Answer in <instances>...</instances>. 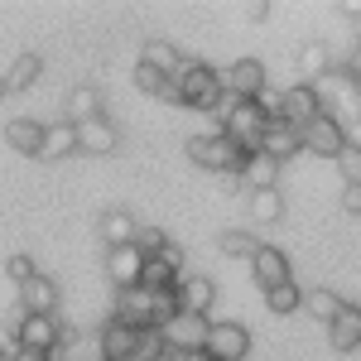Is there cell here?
<instances>
[{
  "mask_svg": "<svg viewBox=\"0 0 361 361\" xmlns=\"http://www.w3.org/2000/svg\"><path fill=\"white\" fill-rule=\"evenodd\" d=\"M173 87H178V106H193V111H217L226 97L222 73L212 63H183L173 73Z\"/></svg>",
  "mask_w": 361,
  "mask_h": 361,
  "instance_id": "cell-1",
  "label": "cell"
},
{
  "mask_svg": "<svg viewBox=\"0 0 361 361\" xmlns=\"http://www.w3.org/2000/svg\"><path fill=\"white\" fill-rule=\"evenodd\" d=\"M188 159L202 169H212V173H226V178H241V169H246V149L236 145V140H226L222 130H212V135H193L188 140Z\"/></svg>",
  "mask_w": 361,
  "mask_h": 361,
  "instance_id": "cell-2",
  "label": "cell"
},
{
  "mask_svg": "<svg viewBox=\"0 0 361 361\" xmlns=\"http://www.w3.org/2000/svg\"><path fill=\"white\" fill-rule=\"evenodd\" d=\"M265 126H270V116L260 111L255 102H231V111L222 116V135L236 140L246 154H255L260 149V135H265Z\"/></svg>",
  "mask_w": 361,
  "mask_h": 361,
  "instance_id": "cell-3",
  "label": "cell"
},
{
  "mask_svg": "<svg viewBox=\"0 0 361 361\" xmlns=\"http://www.w3.org/2000/svg\"><path fill=\"white\" fill-rule=\"evenodd\" d=\"M58 342H63V323H58V313H20V323H15V347H29V352L54 357Z\"/></svg>",
  "mask_w": 361,
  "mask_h": 361,
  "instance_id": "cell-4",
  "label": "cell"
},
{
  "mask_svg": "<svg viewBox=\"0 0 361 361\" xmlns=\"http://www.w3.org/2000/svg\"><path fill=\"white\" fill-rule=\"evenodd\" d=\"M111 323H126V328H154V289L145 284H130V289H116V308H111Z\"/></svg>",
  "mask_w": 361,
  "mask_h": 361,
  "instance_id": "cell-5",
  "label": "cell"
},
{
  "mask_svg": "<svg viewBox=\"0 0 361 361\" xmlns=\"http://www.w3.org/2000/svg\"><path fill=\"white\" fill-rule=\"evenodd\" d=\"M299 145H304L308 154L337 159V149H342L347 140H342V126H337V116H333V111H323V116H313L304 130H299Z\"/></svg>",
  "mask_w": 361,
  "mask_h": 361,
  "instance_id": "cell-6",
  "label": "cell"
},
{
  "mask_svg": "<svg viewBox=\"0 0 361 361\" xmlns=\"http://www.w3.org/2000/svg\"><path fill=\"white\" fill-rule=\"evenodd\" d=\"M178 279H183V250L173 246V241L159 255H149L145 270H140V284L145 289H178Z\"/></svg>",
  "mask_w": 361,
  "mask_h": 361,
  "instance_id": "cell-7",
  "label": "cell"
},
{
  "mask_svg": "<svg viewBox=\"0 0 361 361\" xmlns=\"http://www.w3.org/2000/svg\"><path fill=\"white\" fill-rule=\"evenodd\" d=\"M222 87H226V97H236V102H255L270 82H265V68L255 58H236L222 73Z\"/></svg>",
  "mask_w": 361,
  "mask_h": 361,
  "instance_id": "cell-8",
  "label": "cell"
},
{
  "mask_svg": "<svg viewBox=\"0 0 361 361\" xmlns=\"http://www.w3.org/2000/svg\"><path fill=\"white\" fill-rule=\"evenodd\" d=\"M202 347L217 361H241L250 352V333L241 323H207V342H202Z\"/></svg>",
  "mask_w": 361,
  "mask_h": 361,
  "instance_id": "cell-9",
  "label": "cell"
},
{
  "mask_svg": "<svg viewBox=\"0 0 361 361\" xmlns=\"http://www.w3.org/2000/svg\"><path fill=\"white\" fill-rule=\"evenodd\" d=\"M313 116H323V102H318V92H313L308 82L284 87V102H279V121H284V126H294V130H304Z\"/></svg>",
  "mask_w": 361,
  "mask_h": 361,
  "instance_id": "cell-10",
  "label": "cell"
},
{
  "mask_svg": "<svg viewBox=\"0 0 361 361\" xmlns=\"http://www.w3.org/2000/svg\"><path fill=\"white\" fill-rule=\"evenodd\" d=\"M169 352H197L202 342H207V318H193V313H178V318H169L164 328H159Z\"/></svg>",
  "mask_w": 361,
  "mask_h": 361,
  "instance_id": "cell-11",
  "label": "cell"
},
{
  "mask_svg": "<svg viewBox=\"0 0 361 361\" xmlns=\"http://www.w3.org/2000/svg\"><path fill=\"white\" fill-rule=\"evenodd\" d=\"M250 270H255V284H260V289H275V284H289V279H294L289 255H284L279 246H265V241H260V250L250 255Z\"/></svg>",
  "mask_w": 361,
  "mask_h": 361,
  "instance_id": "cell-12",
  "label": "cell"
},
{
  "mask_svg": "<svg viewBox=\"0 0 361 361\" xmlns=\"http://www.w3.org/2000/svg\"><path fill=\"white\" fill-rule=\"evenodd\" d=\"M217 304V284L207 275H183L178 279V313H193V318H207Z\"/></svg>",
  "mask_w": 361,
  "mask_h": 361,
  "instance_id": "cell-13",
  "label": "cell"
},
{
  "mask_svg": "<svg viewBox=\"0 0 361 361\" xmlns=\"http://www.w3.org/2000/svg\"><path fill=\"white\" fill-rule=\"evenodd\" d=\"M97 342H102V357L106 361H126V357H140V333L126 328V323H102L97 328Z\"/></svg>",
  "mask_w": 361,
  "mask_h": 361,
  "instance_id": "cell-14",
  "label": "cell"
},
{
  "mask_svg": "<svg viewBox=\"0 0 361 361\" xmlns=\"http://www.w3.org/2000/svg\"><path fill=\"white\" fill-rule=\"evenodd\" d=\"M116 145H121V130H116L111 116H97V121L78 126V149H87V154H116Z\"/></svg>",
  "mask_w": 361,
  "mask_h": 361,
  "instance_id": "cell-15",
  "label": "cell"
},
{
  "mask_svg": "<svg viewBox=\"0 0 361 361\" xmlns=\"http://www.w3.org/2000/svg\"><path fill=\"white\" fill-rule=\"evenodd\" d=\"M299 149H304V145H299V130H294V126H284V121H270V126H265V135H260V154H265V159L289 164Z\"/></svg>",
  "mask_w": 361,
  "mask_h": 361,
  "instance_id": "cell-16",
  "label": "cell"
},
{
  "mask_svg": "<svg viewBox=\"0 0 361 361\" xmlns=\"http://www.w3.org/2000/svg\"><path fill=\"white\" fill-rule=\"evenodd\" d=\"M140 270H145V255H140L135 246H111L106 250V279H111L116 289L140 284Z\"/></svg>",
  "mask_w": 361,
  "mask_h": 361,
  "instance_id": "cell-17",
  "label": "cell"
},
{
  "mask_svg": "<svg viewBox=\"0 0 361 361\" xmlns=\"http://www.w3.org/2000/svg\"><path fill=\"white\" fill-rule=\"evenodd\" d=\"M20 299H25L20 313H58V284L49 275H34L29 284H20Z\"/></svg>",
  "mask_w": 361,
  "mask_h": 361,
  "instance_id": "cell-18",
  "label": "cell"
},
{
  "mask_svg": "<svg viewBox=\"0 0 361 361\" xmlns=\"http://www.w3.org/2000/svg\"><path fill=\"white\" fill-rule=\"evenodd\" d=\"M135 231H140V222L126 212V207H106V212H102V241H106V250L111 246H130Z\"/></svg>",
  "mask_w": 361,
  "mask_h": 361,
  "instance_id": "cell-19",
  "label": "cell"
},
{
  "mask_svg": "<svg viewBox=\"0 0 361 361\" xmlns=\"http://www.w3.org/2000/svg\"><path fill=\"white\" fill-rule=\"evenodd\" d=\"M78 154V126L63 121V126H44V145H39V159H68Z\"/></svg>",
  "mask_w": 361,
  "mask_h": 361,
  "instance_id": "cell-20",
  "label": "cell"
},
{
  "mask_svg": "<svg viewBox=\"0 0 361 361\" xmlns=\"http://www.w3.org/2000/svg\"><path fill=\"white\" fill-rule=\"evenodd\" d=\"M5 140H10V149H20V154H39L44 126H39L34 116H15V121H5Z\"/></svg>",
  "mask_w": 361,
  "mask_h": 361,
  "instance_id": "cell-21",
  "label": "cell"
},
{
  "mask_svg": "<svg viewBox=\"0 0 361 361\" xmlns=\"http://www.w3.org/2000/svg\"><path fill=\"white\" fill-rule=\"evenodd\" d=\"M241 188H250V193H265V188H279V164L275 159H265L260 149L246 159V169H241Z\"/></svg>",
  "mask_w": 361,
  "mask_h": 361,
  "instance_id": "cell-22",
  "label": "cell"
},
{
  "mask_svg": "<svg viewBox=\"0 0 361 361\" xmlns=\"http://www.w3.org/2000/svg\"><path fill=\"white\" fill-rule=\"evenodd\" d=\"M54 361H106V357H102V342H97V333H63Z\"/></svg>",
  "mask_w": 361,
  "mask_h": 361,
  "instance_id": "cell-23",
  "label": "cell"
},
{
  "mask_svg": "<svg viewBox=\"0 0 361 361\" xmlns=\"http://www.w3.org/2000/svg\"><path fill=\"white\" fill-rule=\"evenodd\" d=\"M328 337H333L337 352H357V347H361V313L347 304V308L333 318V323H328Z\"/></svg>",
  "mask_w": 361,
  "mask_h": 361,
  "instance_id": "cell-24",
  "label": "cell"
},
{
  "mask_svg": "<svg viewBox=\"0 0 361 361\" xmlns=\"http://www.w3.org/2000/svg\"><path fill=\"white\" fill-rule=\"evenodd\" d=\"M140 63H145V68H154V73H164V78H173V73L183 68L178 49H173V44H164V39H149V44L140 49Z\"/></svg>",
  "mask_w": 361,
  "mask_h": 361,
  "instance_id": "cell-25",
  "label": "cell"
},
{
  "mask_svg": "<svg viewBox=\"0 0 361 361\" xmlns=\"http://www.w3.org/2000/svg\"><path fill=\"white\" fill-rule=\"evenodd\" d=\"M102 111V92L97 87H73V97H68V121L73 126H82V121H97Z\"/></svg>",
  "mask_w": 361,
  "mask_h": 361,
  "instance_id": "cell-26",
  "label": "cell"
},
{
  "mask_svg": "<svg viewBox=\"0 0 361 361\" xmlns=\"http://www.w3.org/2000/svg\"><path fill=\"white\" fill-rule=\"evenodd\" d=\"M39 73H44V58H39V54H20L0 82H5V92H25V87H34V78H39Z\"/></svg>",
  "mask_w": 361,
  "mask_h": 361,
  "instance_id": "cell-27",
  "label": "cell"
},
{
  "mask_svg": "<svg viewBox=\"0 0 361 361\" xmlns=\"http://www.w3.org/2000/svg\"><path fill=\"white\" fill-rule=\"evenodd\" d=\"M299 73H304V82H323L333 73V54L323 44H304L299 49Z\"/></svg>",
  "mask_w": 361,
  "mask_h": 361,
  "instance_id": "cell-28",
  "label": "cell"
},
{
  "mask_svg": "<svg viewBox=\"0 0 361 361\" xmlns=\"http://www.w3.org/2000/svg\"><path fill=\"white\" fill-rule=\"evenodd\" d=\"M284 217V197H279V188H265V193H250V222L270 226Z\"/></svg>",
  "mask_w": 361,
  "mask_h": 361,
  "instance_id": "cell-29",
  "label": "cell"
},
{
  "mask_svg": "<svg viewBox=\"0 0 361 361\" xmlns=\"http://www.w3.org/2000/svg\"><path fill=\"white\" fill-rule=\"evenodd\" d=\"M265 304H270V313H294V308H304V289L289 279V284H275V289H265Z\"/></svg>",
  "mask_w": 361,
  "mask_h": 361,
  "instance_id": "cell-30",
  "label": "cell"
},
{
  "mask_svg": "<svg viewBox=\"0 0 361 361\" xmlns=\"http://www.w3.org/2000/svg\"><path fill=\"white\" fill-rule=\"evenodd\" d=\"M304 308L313 313V318H323V323H333V318H337V313H342L347 304L337 299L333 289H308V294H304Z\"/></svg>",
  "mask_w": 361,
  "mask_h": 361,
  "instance_id": "cell-31",
  "label": "cell"
},
{
  "mask_svg": "<svg viewBox=\"0 0 361 361\" xmlns=\"http://www.w3.org/2000/svg\"><path fill=\"white\" fill-rule=\"evenodd\" d=\"M217 246H222V255H236V260H250V255L260 250V241H255L250 231H241V226H231V231H222V236H217Z\"/></svg>",
  "mask_w": 361,
  "mask_h": 361,
  "instance_id": "cell-32",
  "label": "cell"
},
{
  "mask_svg": "<svg viewBox=\"0 0 361 361\" xmlns=\"http://www.w3.org/2000/svg\"><path fill=\"white\" fill-rule=\"evenodd\" d=\"M130 246H135L140 255L149 260V255H159V250L169 246V236H164V231H159V226H140V231H135V241H130Z\"/></svg>",
  "mask_w": 361,
  "mask_h": 361,
  "instance_id": "cell-33",
  "label": "cell"
},
{
  "mask_svg": "<svg viewBox=\"0 0 361 361\" xmlns=\"http://www.w3.org/2000/svg\"><path fill=\"white\" fill-rule=\"evenodd\" d=\"M333 164H337V173H342V183H361V149H352V145H342Z\"/></svg>",
  "mask_w": 361,
  "mask_h": 361,
  "instance_id": "cell-34",
  "label": "cell"
},
{
  "mask_svg": "<svg viewBox=\"0 0 361 361\" xmlns=\"http://www.w3.org/2000/svg\"><path fill=\"white\" fill-rule=\"evenodd\" d=\"M5 270H10V279H15V284H29V279L39 275V270H34V260H29V255H10V265H5Z\"/></svg>",
  "mask_w": 361,
  "mask_h": 361,
  "instance_id": "cell-35",
  "label": "cell"
},
{
  "mask_svg": "<svg viewBox=\"0 0 361 361\" xmlns=\"http://www.w3.org/2000/svg\"><path fill=\"white\" fill-rule=\"evenodd\" d=\"M342 207L347 212H361V183H342Z\"/></svg>",
  "mask_w": 361,
  "mask_h": 361,
  "instance_id": "cell-36",
  "label": "cell"
},
{
  "mask_svg": "<svg viewBox=\"0 0 361 361\" xmlns=\"http://www.w3.org/2000/svg\"><path fill=\"white\" fill-rule=\"evenodd\" d=\"M169 361H217V357H212L207 347H197V352H173Z\"/></svg>",
  "mask_w": 361,
  "mask_h": 361,
  "instance_id": "cell-37",
  "label": "cell"
},
{
  "mask_svg": "<svg viewBox=\"0 0 361 361\" xmlns=\"http://www.w3.org/2000/svg\"><path fill=\"white\" fill-rule=\"evenodd\" d=\"M5 361H54V357H44V352H29V347H15V357H5Z\"/></svg>",
  "mask_w": 361,
  "mask_h": 361,
  "instance_id": "cell-38",
  "label": "cell"
},
{
  "mask_svg": "<svg viewBox=\"0 0 361 361\" xmlns=\"http://www.w3.org/2000/svg\"><path fill=\"white\" fill-rule=\"evenodd\" d=\"M241 15H246V20H265V15H270V5H260V0H255V5H241Z\"/></svg>",
  "mask_w": 361,
  "mask_h": 361,
  "instance_id": "cell-39",
  "label": "cell"
},
{
  "mask_svg": "<svg viewBox=\"0 0 361 361\" xmlns=\"http://www.w3.org/2000/svg\"><path fill=\"white\" fill-rule=\"evenodd\" d=\"M357 39H361V5H357Z\"/></svg>",
  "mask_w": 361,
  "mask_h": 361,
  "instance_id": "cell-40",
  "label": "cell"
},
{
  "mask_svg": "<svg viewBox=\"0 0 361 361\" xmlns=\"http://www.w3.org/2000/svg\"><path fill=\"white\" fill-rule=\"evenodd\" d=\"M352 308H357V313H361V299H357V304H352Z\"/></svg>",
  "mask_w": 361,
  "mask_h": 361,
  "instance_id": "cell-41",
  "label": "cell"
},
{
  "mask_svg": "<svg viewBox=\"0 0 361 361\" xmlns=\"http://www.w3.org/2000/svg\"><path fill=\"white\" fill-rule=\"evenodd\" d=\"M0 97H5V82H0Z\"/></svg>",
  "mask_w": 361,
  "mask_h": 361,
  "instance_id": "cell-42",
  "label": "cell"
},
{
  "mask_svg": "<svg viewBox=\"0 0 361 361\" xmlns=\"http://www.w3.org/2000/svg\"><path fill=\"white\" fill-rule=\"evenodd\" d=\"M126 361H140V357H126Z\"/></svg>",
  "mask_w": 361,
  "mask_h": 361,
  "instance_id": "cell-43",
  "label": "cell"
},
{
  "mask_svg": "<svg viewBox=\"0 0 361 361\" xmlns=\"http://www.w3.org/2000/svg\"><path fill=\"white\" fill-rule=\"evenodd\" d=\"M0 361H5V352H0Z\"/></svg>",
  "mask_w": 361,
  "mask_h": 361,
  "instance_id": "cell-44",
  "label": "cell"
}]
</instances>
